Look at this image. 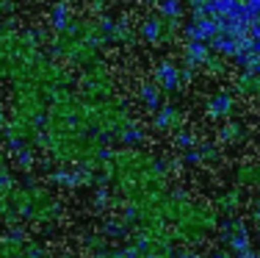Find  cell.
Returning a JSON list of instances; mask_svg holds the SVG:
<instances>
[{
  "label": "cell",
  "instance_id": "cell-1",
  "mask_svg": "<svg viewBox=\"0 0 260 258\" xmlns=\"http://www.w3.org/2000/svg\"><path fill=\"white\" fill-rule=\"evenodd\" d=\"M197 31L230 56L260 59V0H197Z\"/></svg>",
  "mask_w": 260,
  "mask_h": 258
}]
</instances>
